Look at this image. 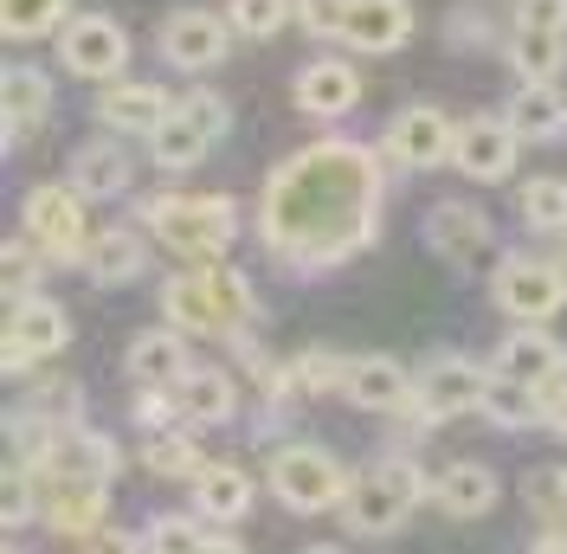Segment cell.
<instances>
[{"label":"cell","mask_w":567,"mask_h":554,"mask_svg":"<svg viewBox=\"0 0 567 554\" xmlns=\"http://www.w3.org/2000/svg\"><path fill=\"white\" fill-rule=\"evenodd\" d=\"M374 226H381V168H374V148L361 142H310L284 155L265 181V207H258L265 252L303 277L368 252Z\"/></svg>","instance_id":"6da1fadb"},{"label":"cell","mask_w":567,"mask_h":554,"mask_svg":"<svg viewBox=\"0 0 567 554\" xmlns=\"http://www.w3.org/2000/svg\"><path fill=\"white\" fill-rule=\"evenodd\" d=\"M142 219H148V233L168 245L175 258H200V265H213L226 245L239 239V207L226 194H194V201L162 194V201L142 207Z\"/></svg>","instance_id":"7a4b0ae2"},{"label":"cell","mask_w":567,"mask_h":554,"mask_svg":"<svg viewBox=\"0 0 567 554\" xmlns=\"http://www.w3.org/2000/svg\"><path fill=\"white\" fill-rule=\"evenodd\" d=\"M425 496V471L420 464H406V458H381L374 471H361L342 496V522H349L354 535H393L400 522L420 510Z\"/></svg>","instance_id":"3957f363"},{"label":"cell","mask_w":567,"mask_h":554,"mask_svg":"<svg viewBox=\"0 0 567 554\" xmlns=\"http://www.w3.org/2000/svg\"><path fill=\"white\" fill-rule=\"evenodd\" d=\"M226 123H233V116H226V98H213V91H187V98L148 130V155H155V168H168V174L200 168V155L226 136Z\"/></svg>","instance_id":"277c9868"},{"label":"cell","mask_w":567,"mask_h":554,"mask_svg":"<svg viewBox=\"0 0 567 554\" xmlns=\"http://www.w3.org/2000/svg\"><path fill=\"white\" fill-rule=\"evenodd\" d=\"M271 490H278L284 510L322 516V510H336V503L349 496V471H342L322 445H284L278 458H271Z\"/></svg>","instance_id":"5b68a950"},{"label":"cell","mask_w":567,"mask_h":554,"mask_svg":"<svg viewBox=\"0 0 567 554\" xmlns=\"http://www.w3.org/2000/svg\"><path fill=\"white\" fill-rule=\"evenodd\" d=\"M491 297L496 310L516 316V322H548L567 304V271L548 265V258H503L491 277Z\"/></svg>","instance_id":"8992f818"},{"label":"cell","mask_w":567,"mask_h":554,"mask_svg":"<svg viewBox=\"0 0 567 554\" xmlns=\"http://www.w3.org/2000/svg\"><path fill=\"white\" fill-rule=\"evenodd\" d=\"M484 387H491V368H477L464 355H445L420 375L406 407H413L420 425H439V419H458V413H484Z\"/></svg>","instance_id":"52a82bcc"},{"label":"cell","mask_w":567,"mask_h":554,"mask_svg":"<svg viewBox=\"0 0 567 554\" xmlns=\"http://www.w3.org/2000/svg\"><path fill=\"white\" fill-rule=\"evenodd\" d=\"M425 245L452 271H477V265L496 258V226H491V213L464 207V201H439V207L425 213Z\"/></svg>","instance_id":"ba28073f"},{"label":"cell","mask_w":567,"mask_h":554,"mask_svg":"<svg viewBox=\"0 0 567 554\" xmlns=\"http://www.w3.org/2000/svg\"><path fill=\"white\" fill-rule=\"evenodd\" d=\"M59 65L71 78H116L130 65V39L110 13H71L59 27Z\"/></svg>","instance_id":"9c48e42d"},{"label":"cell","mask_w":567,"mask_h":554,"mask_svg":"<svg viewBox=\"0 0 567 554\" xmlns=\"http://www.w3.org/2000/svg\"><path fill=\"white\" fill-rule=\"evenodd\" d=\"M20 219H27V233H33L52 258H84V245H91V226H84V194L78 187H33L27 194V207H20Z\"/></svg>","instance_id":"30bf717a"},{"label":"cell","mask_w":567,"mask_h":554,"mask_svg":"<svg viewBox=\"0 0 567 554\" xmlns=\"http://www.w3.org/2000/svg\"><path fill=\"white\" fill-rule=\"evenodd\" d=\"M123 464V451L110 445L104 432H84L78 419L52 432V445L33 458V478H84V484H110Z\"/></svg>","instance_id":"8fae6325"},{"label":"cell","mask_w":567,"mask_h":554,"mask_svg":"<svg viewBox=\"0 0 567 554\" xmlns=\"http://www.w3.org/2000/svg\"><path fill=\"white\" fill-rule=\"evenodd\" d=\"M65 342H71V322L52 297H20V304H7V348H0V355H7V375H20L39 355H59Z\"/></svg>","instance_id":"7c38bea8"},{"label":"cell","mask_w":567,"mask_h":554,"mask_svg":"<svg viewBox=\"0 0 567 554\" xmlns=\"http://www.w3.org/2000/svg\"><path fill=\"white\" fill-rule=\"evenodd\" d=\"M452 142H458V130H452V116L432 104H413L393 116L388 142H381V155H388L393 168H439L445 155H452Z\"/></svg>","instance_id":"4fadbf2b"},{"label":"cell","mask_w":567,"mask_h":554,"mask_svg":"<svg viewBox=\"0 0 567 554\" xmlns=\"http://www.w3.org/2000/svg\"><path fill=\"white\" fill-rule=\"evenodd\" d=\"M226 45H233V27L207 7H181L162 20V59L181 71H213L226 59Z\"/></svg>","instance_id":"5bb4252c"},{"label":"cell","mask_w":567,"mask_h":554,"mask_svg":"<svg viewBox=\"0 0 567 554\" xmlns=\"http://www.w3.org/2000/svg\"><path fill=\"white\" fill-rule=\"evenodd\" d=\"M516 130L503 123V116H477V123H464L458 142H452V162H458V174H471V181H509V168H516Z\"/></svg>","instance_id":"9a60e30c"},{"label":"cell","mask_w":567,"mask_h":554,"mask_svg":"<svg viewBox=\"0 0 567 554\" xmlns=\"http://www.w3.org/2000/svg\"><path fill=\"white\" fill-rule=\"evenodd\" d=\"M168 400H175L181 425H219L239 407V387H233L226 368H187L181 381H168Z\"/></svg>","instance_id":"2e32d148"},{"label":"cell","mask_w":567,"mask_h":554,"mask_svg":"<svg viewBox=\"0 0 567 554\" xmlns=\"http://www.w3.org/2000/svg\"><path fill=\"white\" fill-rule=\"evenodd\" d=\"M406 33H413L406 0H349V13H342V45H354V52H393V45H406Z\"/></svg>","instance_id":"e0dca14e"},{"label":"cell","mask_w":567,"mask_h":554,"mask_svg":"<svg viewBox=\"0 0 567 554\" xmlns=\"http://www.w3.org/2000/svg\"><path fill=\"white\" fill-rule=\"evenodd\" d=\"M290 98H297L303 116H349V110L361 104V78H354V65H342V59H317V65L297 71Z\"/></svg>","instance_id":"ac0fdd59"},{"label":"cell","mask_w":567,"mask_h":554,"mask_svg":"<svg viewBox=\"0 0 567 554\" xmlns=\"http://www.w3.org/2000/svg\"><path fill=\"white\" fill-rule=\"evenodd\" d=\"M342 393H349L354 407H368V413H400L413 400V375L400 361H388V355H361L342 375Z\"/></svg>","instance_id":"d6986e66"},{"label":"cell","mask_w":567,"mask_h":554,"mask_svg":"<svg viewBox=\"0 0 567 554\" xmlns=\"http://www.w3.org/2000/svg\"><path fill=\"white\" fill-rule=\"evenodd\" d=\"M503 123L523 142H555L567 130V104L555 91V78H523V91L503 104Z\"/></svg>","instance_id":"ffe728a7"},{"label":"cell","mask_w":567,"mask_h":554,"mask_svg":"<svg viewBox=\"0 0 567 554\" xmlns=\"http://www.w3.org/2000/svg\"><path fill=\"white\" fill-rule=\"evenodd\" d=\"M168 110L175 104H168L162 84H110L104 98H97V123H104L110 136H123V130H130V136H148Z\"/></svg>","instance_id":"44dd1931"},{"label":"cell","mask_w":567,"mask_h":554,"mask_svg":"<svg viewBox=\"0 0 567 554\" xmlns=\"http://www.w3.org/2000/svg\"><path fill=\"white\" fill-rule=\"evenodd\" d=\"M130 148L123 142H84L78 155H71V187L84 194V201H116V194H130Z\"/></svg>","instance_id":"7402d4cb"},{"label":"cell","mask_w":567,"mask_h":554,"mask_svg":"<svg viewBox=\"0 0 567 554\" xmlns=\"http://www.w3.org/2000/svg\"><path fill=\"white\" fill-rule=\"evenodd\" d=\"M439 510L445 516H458V522H477V516H491L496 510V471L491 464H477V458H464V464H452V471H439Z\"/></svg>","instance_id":"603a6c76"},{"label":"cell","mask_w":567,"mask_h":554,"mask_svg":"<svg viewBox=\"0 0 567 554\" xmlns=\"http://www.w3.org/2000/svg\"><path fill=\"white\" fill-rule=\"evenodd\" d=\"M45 484V522L59 535H91L97 516H104V484H84V478H39Z\"/></svg>","instance_id":"cb8c5ba5"},{"label":"cell","mask_w":567,"mask_h":554,"mask_svg":"<svg viewBox=\"0 0 567 554\" xmlns=\"http://www.w3.org/2000/svg\"><path fill=\"white\" fill-rule=\"evenodd\" d=\"M45 110H52V84H45V71H33V65H7V78H0L7 148L20 142V130H39V123H45Z\"/></svg>","instance_id":"d4e9b609"},{"label":"cell","mask_w":567,"mask_h":554,"mask_svg":"<svg viewBox=\"0 0 567 554\" xmlns=\"http://www.w3.org/2000/svg\"><path fill=\"white\" fill-rule=\"evenodd\" d=\"M162 310H168V322H181V336H226V329H233L207 277H168Z\"/></svg>","instance_id":"484cf974"},{"label":"cell","mask_w":567,"mask_h":554,"mask_svg":"<svg viewBox=\"0 0 567 554\" xmlns=\"http://www.w3.org/2000/svg\"><path fill=\"white\" fill-rule=\"evenodd\" d=\"M130 381H142V387H168V381H181L194 361H187V336L181 329H148V336H136L130 342Z\"/></svg>","instance_id":"4316f807"},{"label":"cell","mask_w":567,"mask_h":554,"mask_svg":"<svg viewBox=\"0 0 567 554\" xmlns=\"http://www.w3.org/2000/svg\"><path fill=\"white\" fill-rule=\"evenodd\" d=\"M187 484H194V503L207 522H239L251 510V478L239 464H200Z\"/></svg>","instance_id":"83f0119b"},{"label":"cell","mask_w":567,"mask_h":554,"mask_svg":"<svg viewBox=\"0 0 567 554\" xmlns=\"http://www.w3.org/2000/svg\"><path fill=\"white\" fill-rule=\"evenodd\" d=\"M78 265L97 277V284H136L142 265H148V252H142V239L130 226H110V233H91V245H84Z\"/></svg>","instance_id":"f1b7e54d"},{"label":"cell","mask_w":567,"mask_h":554,"mask_svg":"<svg viewBox=\"0 0 567 554\" xmlns=\"http://www.w3.org/2000/svg\"><path fill=\"white\" fill-rule=\"evenodd\" d=\"M561 361H567V355L555 348V336L529 322V329H516L509 342L496 348V361H491V368H496V375H509V381H529V387H535V381H548V375H555Z\"/></svg>","instance_id":"f546056e"},{"label":"cell","mask_w":567,"mask_h":554,"mask_svg":"<svg viewBox=\"0 0 567 554\" xmlns=\"http://www.w3.org/2000/svg\"><path fill=\"white\" fill-rule=\"evenodd\" d=\"M484 419L503 425V432H529L542 425V393L529 381H509V375H496L491 368V387H484Z\"/></svg>","instance_id":"4dcf8cb0"},{"label":"cell","mask_w":567,"mask_h":554,"mask_svg":"<svg viewBox=\"0 0 567 554\" xmlns=\"http://www.w3.org/2000/svg\"><path fill=\"white\" fill-rule=\"evenodd\" d=\"M509 65L523 78H555L567 65V33H542V27H516L509 33Z\"/></svg>","instance_id":"1f68e13d"},{"label":"cell","mask_w":567,"mask_h":554,"mask_svg":"<svg viewBox=\"0 0 567 554\" xmlns=\"http://www.w3.org/2000/svg\"><path fill=\"white\" fill-rule=\"evenodd\" d=\"M71 20V0H0V33L7 39H45Z\"/></svg>","instance_id":"d6a6232c"},{"label":"cell","mask_w":567,"mask_h":554,"mask_svg":"<svg viewBox=\"0 0 567 554\" xmlns=\"http://www.w3.org/2000/svg\"><path fill=\"white\" fill-rule=\"evenodd\" d=\"M142 548L155 554H194V548H239V535H200L187 516H155L148 522V535H142Z\"/></svg>","instance_id":"836d02e7"},{"label":"cell","mask_w":567,"mask_h":554,"mask_svg":"<svg viewBox=\"0 0 567 554\" xmlns=\"http://www.w3.org/2000/svg\"><path fill=\"white\" fill-rule=\"evenodd\" d=\"M200 277L213 284V297H219V310H226V322H233V329H251V322H258V297H251V284L233 271V265H219V258H213Z\"/></svg>","instance_id":"e575fe53"},{"label":"cell","mask_w":567,"mask_h":554,"mask_svg":"<svg viewBox=\"0 0 567 554\" xmlns=\"http://www.w3.org/2000/svg\"><path fill=\"white\" fill-rule=\"evenodd\" d=\"M142 464H148L155 478H194V471H200V451H194L187 432H168V425H162V432L142 445Z\"/></svg>","instance_id":"d590c367"},{"label":"cell","mask_w":567,"mask_h":554,"mask_svg":"<svg viewBox=\"0 0 567 554\" xmlns=\"http://www.w3.org/2000/svg\"><path fill=\"white\" fill-rule=\"evenodd\" d=\"M523 226H535V233H561L567 226V181H529L523 187Z\"/></svg>","instance_id":"8d00e7d4"},{"label":"cell","mask_w":567,"mask_h":554,"mask_svg":"<svg viewBox=\"0 0 567 554\" xmlns=\"http://www.w3.org/2000/svg\"><path fill=\"white\" fill-rule=\"evenodd\" d=\"M290 13H297V0H233V33L271 39Z\"/></svg>","instance_id":"74e56055"},{"label":"cell","mask_w":567,"mask_h":554,"mask_svg":"<svg viewBox=\"0 0 567 554\" xmlns=\"http://www.w3.org/2000/svg\"><path fill=\"white\" fill-rule=\"evenodd\" d=\"M0 284H7V304H20V297H33V284H39V258L27 252L20 239H7V252H0Z\"/></svg>","instance_id":"f35d334b"},{"label":"cell","mask_w":567,"mask_h":554,"mask_svg":"<svg viewBox=\"0 0 567 554\" xmlns=\"http://www.w3.org/2000/svg\"><path fill=\"white\" fill-rule=\"evenodd\" d=\"M342 13H349V0H297V27L303 33H342Z\"/></svg>","instance_id":"ab89813d"},{"label":"cell","mask_w":567,"mask_h":554,"mask_svg":"<svg viewBox=\"0 0 567 554\" xmlns=\"http://www.w3.org/2000/svg\"><path fill=\"white\" fill-rule=\"evenodd\" d=\"M516 27H542V33H567V0H516Z\"/></svg>","instance_id":"60d3db41"},{"label":"cell","mask_w":567,"mask_h":554,"mask_svg":"<svg viewBox=\"0 0 567 554\" xmlns=\"http://www.w3.org/2000/svg\"><path fill=\"white\" fill-rule=\"evenodd\" d=\"M33 510V490H27V471L20 464H7V503H0V516H7V529H20V516Z\"/></svg>","instance_id":"b9f144b4"},{"label":"cell","mask_w":567,"mask_h":554,"mask_svg":"<svg viewBox=\"0 0 567 554\" xmlns=\"http://www.w3.org/2000/svg\"><path fill=\"white\" fill-rule=\"evenodd\" d=\"M561 522H567V471H561Z\"/></svg>","instance_id":"7bdbcfd3"}]
</instances>
